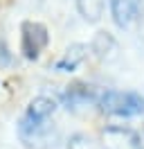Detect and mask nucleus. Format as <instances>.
I'll return each mask as SVG.
<instances>
[{
    "label": "nucleus",
    "instance_id": "f257e3e1",
    "mask_svg": "<svg viewBox=\"0 0 144 149\" xmlns=\"http://www.w3.org/2000/svg\"><path fill=\"white\" fill-rule=\"evenodd\" d=\"M99 106L106 113L113 115H140L144 113V100L135 93H124V91H106L99 100Z\"/></svg>",
    "mask_w": 144,
    "mask_h": 149
},
{
    "label": "nucleus",
    "instance_id": "f03ea898",
    "mask_svg": "<svg viewBox=\"0 0 144 149\" xmlns=\"http://www.w3.org/2000/svg\"><path fill=\"white\" fill-rule=\"evenodd\" d=\"M54 109H56V104H54L52 100L36 97L34 102L29 104L25 118L20 120V133H23V138H29V136L38 133V131L45 127V122L50 120V115L54 113Z\"/></svg>",
    "mask_w": 144,
    "mask_h": 149
},
{
    "label": "nucleus",
    "instance_id": "7ed1b4c3",
    "mask_svg": "<svg viewBox=\"0 0 144 149\" xmlns=\"http://www.w3.org/2000/svg\"><path fill=\"white\" fill-rule=\"evenodd\" d=\"M45 43H47V29L41 23L27 20L23 25V41H20V47H23L25 56L27 59H36L38 52L45 47Z\"/></svg>",
    "mask_w": 144,
    "mask_h": 149
},
{
    "label": "nucleus",
    "instance_id": "20e7f679",
    "mask_svg": "<svg viewBox=\"0 0 144 149\" xmlns=\"http://www.w3.org/2000/svg\"><path fill=\"white\" fill-rule=\"evenodd\" d=\"M110 14L119 27H128L142 14V0H110Z\"/></svg>",
    "mask_w": 144,
    "mask_h": 149
},
{
    "label": "nucleus",
    "instance_id": "39448f33",
    "mask_svg": "<svg viewBox=\"0 0 144 149\" xmlns=\"http://www.w3.org/2000/svg\"><path fill=\"white\" fill-rule=\"evenodd\" d=\"M104 149H142L137 133L131 129L110 127L104 131Z\"/></svg>",
    "mask_w": 144,
    "mask_h": 149
},
{
    "label": "nucleus",
    "instance_id": "423d86ee",
    "mask_svg": "<svg viewBox=\"0 0 144 149\" xmlns=\"http://www.w3.org/2000/svg\"><path fill=\"white\" fill-rule=\"evenodd\" d=\"M83 50H86L83 45L70 47V50H68V54H65L61 61L56 63V70H74V68H77V63H79L81 59L86 56V54H83Z\"/></svg>",
    "mask_w": 144,
    "mask_h": 149
},
{
    "label": "nucleus",
    "instance_id": "0eeeda50",
    "mask_svg": "<svg viewBox=\"0 0 144 149\" xmlns=\"http://www.w3.org/2000/svg\"><path fill=\"white\" fill-rule=\"evenodd\" d=\"M101 7H104V2L101 0H79V9L81 14L90 20H97L99 14H101Z\"/></svg>",
    "mask_w": 144,
    "mask_h": 149
}]
</instances>
